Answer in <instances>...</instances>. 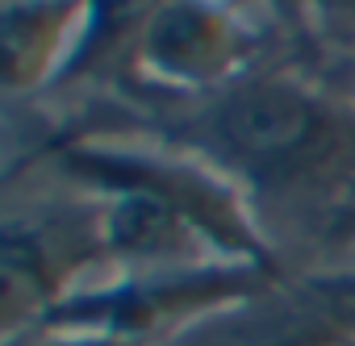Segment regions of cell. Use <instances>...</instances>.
Returning a JSON list of instances; mask_svg holds the SVG:
<instances>
[{
	"label": "cell",
	"instance_id": "4",
	"mask_svg": "<svg viewBox=\"0 0 355 346\" xmlns=\"http://www.w3.org/2000/svg\"><path fill=\"white\" fill-rule=\"evenodd\" d=\"M109 259L101 201L92 209H34L5 217L0 317L5 342L30 334L46 313L84 288L88 267Z\"/></svg>",
	"mask_w": 355,
	"mask_h": 346
},
{
	"label": "cell",
	"instance_id": "9",
	"mask_svg": "<svg viewBox=\"0 0 355 346\" xmlns=\"http://www.w3.org/2000/svg\"><path fill=\"white\" fill-rule=\"evenodd\" d=\"M330 234H338V238H351V242H355V192H351V197H343V201L334 205Z\"/></svg>",
	"mask_w": 355,
	"mask_h": 346
},
{
	"label": "cell",
	"instance_id": "5",
	"mask_svg": "<svg viewBox=\"0 0 355 346\" xmlns=\"http://www.w3.org/2000/svg\"><path fill=\"white\" fill-rule=\"evenodd\" d=\"M263 34L226 5H159L138 26V67L175 92H222L247 80Z\"/></svg>",
	"mask_w": 355,
	"mask_h": 346
},
{
	"label": "cell",
	"instance_id": "7",
	"mask_svg": "<svg viewBox=\"0 0 355 346\" xmlns=\"http://www.w3.org/2000/svg\"><path fill=\"white\" fill-rule=\"evenodd\" d=\"M326 296H334V292H326ZM218 346H355V300L334 296V304H326V309L234 321V334H218Z\"/></svg>",
	"mask_w": 355,
	"mask_h": 346
},
{
	"label": "cell",
	"instance_id": "3",
	"mask_svg": "<svg viewBox=\"0 0 355 346\" xmlns=\"http://www.w3.org/2000/svg\"><path fill=\"white\" fill-rule=\"evenodd\" d=\"M276 288V271L255 263H214L180 271H125L109 284H84L30 334H109L142 342L171 325H197L243 309Z\"/></svg>",
	"mask_w": 355,
	"mask_h": 346
},
{
	"label": "cell",
	"instance_id": "6",
	"mask_svg": "<svg viewBox=\"0 0 355 346\" xmlns=\"http://www.w3.org/2000/svg\"><path fill=\"white\" fill-rule=\"evenodd\" d=\"M88 5H5L0 13V71L9 92H34L80 46L92 26Z\"/></svg>",
	"mask_w": 355,
	"mask_h": 346
},
{
	"label": "cell",
	"instance_id": "10",
	"mask_svg": "<svg viewBox=\"0 0 355 346\" xmlns=\"http://www.w3.org/2000/svg\"><path fill=\"white\" fill-rule=\"evenodd\" d=\"M318 288H326V292H334V296H347V300H355V275H338V280H330V284H318Z\"/></svg>",
	"mask_w": 355,
	"mask_h": 346
},
{
	"label": "cell",
	"instance_id": "2",
	"mask_svg": "<svg viewBox=\"0 0 355 346\" xmlns=\"http://www.w3.org/2000/svg\"><path fill=\"white\" fill-rule=\"evenodd\" d=\"M180 142L230 184L272 197H334L338 205L355 192V109L288 75L214 92Z\"/></svg>",
	"mask_w": 355,
	"mask_h": 346
},
{
	"label": "cell",
	"instance_id": "8",
	"mask_svg": "<svg viewBox=\"0 0 355 346\" xmlns=\"http://www.w3.org/2000/svg\"><path fill=\"white\" fill-rule=\"evenodd\" d=\"M30 346H138L125 338H109V334H30Z\"/></svg>",
	"mask_w": 355,
	"mask_h": 346
},
{
	"label": "cell",
	"instance_id": "1",
	"mask_svg": "<svg viewBox=\"0 0 355 346\" xmlns=\"http://www.w3.org/2000/svg\"><path fill=\"white\" fill-rule=\"evenodd\" d=\"M55 154L67 176L96 192L109 259L125 263V271L214 263L276 271V255L255 230L239 188L209 163L113 142H67Z\"/></svg>",
	"mask_w": 355,
	"mask_h": 346
}]
</instances>
